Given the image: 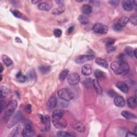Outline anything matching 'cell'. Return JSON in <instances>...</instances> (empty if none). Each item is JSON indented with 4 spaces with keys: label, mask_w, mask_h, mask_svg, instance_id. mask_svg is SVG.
I'll use <instances>...</instances> for the list:
<instances>
[{
    "label": "cell",
    "mask_w": 137,
    "mask_h": 137,
    "mask_svg": "<svg viewBox=\"0 0 137 137\" xmlns=\"http://www.w3.org/2000/svg\"><path fill=\"white\" fill-rule=\"evenodd\" d=\"M3 70V67L2 65V64H1V72H2Z\"/></svg>",
    "instance_id": "db71d44e"
},
{
    "label": "cell",
    "mask_w": 137,
    "mask_h": 137,
    "mask_svg": "<svg viewBox=\"0 0 137 137\" xmlns=\"http://www.w3.org/2000/svg\"><path fill=\"white\" fill-rule=\"evenodd\" d=\"M93 30L94 32L101 34H105L108 32V27L101 23L97 22L94 25Z\"/></svg>",
    "instance_id": "277c9868"
},
{
    "label": "cell",
    "mask_w": 137,
    "mask_h": 137,
    "mask_svg": "<svg viewBox=\"0 0 137 137\" xmlns=\"http://www.w3.org/2000/svg\"><path fill=\"white\" fill-rule=\"evenodd\" d=\"M22 118V114L19 112H17L14 114L13 116L11 117L9 121H8L7 126L8 127H11L14 125H16L17 123H19L20 120H21Z\"/></svg>",
    "instance_id": "5b68a950"
},
{
    "label": "cell",
    "mask_w": 137,
    "mask_h": 137,
    "mask_svg": "<svg viewBox=\"0 0 137 137\" xmlns=\"http://www.w3.org/2000/svg\"><path fill=\"white\" fill-rule=\"evenodd\" d=\"M54 34L56 37H59L60 36H61V35L62 34V30L60 29H58V28L55 29L54 31Z\"/></svg>",
    "instance_id": "b9f144b4"
},
{
    "label": "cell",
    "mask_w": 137,
    "mask_h": 137,
    "mask_svg": "<svg viewBox=\"0 0 137 137\" xmlns=\"http://www.w3.org/2000/svg\"><path fill=\"white\" fill-rule=\"evenodd\" d=\"M17 105L18 104L16 101L12 100L6 105L4 113V116L6 119H8L12 116L14 111L17 108Z\"/></svg>",
    "instance_id": "3957f363"
},
{
    "label": "cell",
    "mask_w": 137,
    "mask_h": 137,
    "mask_svg": "<svg viewBox=\"0 0 137 137\" xmlns=\"http://www.w3.org/2000/svg\"><path fill=\"white\" fill-rule=\"evenodd\" d=\"M78 19L79 22L82 25H86L89 22V19L85 14L80 15Z\"/></svg>",
    "instance_id": "484cf974"
},
{
    "label": "cell",
    "mask_w": 137,
    "mask_h": 137,
    "mask_svg": "<svg viewBox=\"0 0 137 137\" xmlns=\"http://www.w3.org/2000/svg\"><path fill=\"white\" fill-rule=\"evenodd\" d=\"M124 51L126 54L130 57H133L134 56V50L130 46L126 47L124 49Z\"/></svg>",
    "instance_id": "836d02e7"
},
{
    "label": "cell",
    "mask_w": 137,
    "mask_h": 137,
    "mask_svg": "<svg viewBox=\"0 0 137 137\" xmlns=\"http://www.w3.org/2000/svg\"><path fill=\"white\" fill-rule=\"evenodd\" d=\"M114 104L118 107L122 108L125 104V101L123 96H117L114 98Z\"/></svg>",
    "instance_id": "4fadbf2b"
},
{
    "label": "cell",
    "mask_w": 137,
    "mask_h": 137,
    "mask_svg": "<svg viewBox=\"0 0 137 137\" xmlns=\"http://www.w3.org/2000/svg\"><path fill=\"white\" fill-rule=\"evenodd\" d=\"M113 29L114 30H115V31H120L122 30L123 28H121L117 23H116L115 25H113Z\"/></svg>",
    "instance_id": "ee69618b"
},
{
    "label": "cell",
    "mask_w": 137,
    "mask_h": 137,
    "mask_svg": "<svg viewBox=\"0 0 137 137\" xmlns=\"http://www.w3.org/2000/svg\"><path fill=\"white\" fill-rule=\"evenodd\" d=\"M15 41H16L18 43H21L22 42L21 40L20 39L19 37H16V38H15Z\"/></svg>",
    "instance_id": "f907efd6"
},
{
    "label": "cell",
    "mask_w": 137,
    "mask_h": 137,
    "mask_svg": "<svg viewBox=\"0 0 137 137\" xmlns=\"http://www.w3.org/2000/svg\"><path fill=\"white\" fill-rule=\"evenodd\" d=\"M39 70L42 74H47L50 71L51 67L48 65H42L39 67Z\"/></svg>",
    "instance_id": "f1b7e54d"
},
{
    "label": "cell",
    "mask_w": 137,
    "mask_h": 137,
    "mask_svg": "<svg viewBox=\"0 0 137 137\" xmlns=\"http://www.w3.org/2000/svg\"><path fill=\"white\" fill-rule=\"evenodd\" d=\"M129 21H130L131 24L136 25L137 24V17L136 14H134L133 16L131 17V18L129 19Z\"/></svg>",
    "instance_id": "60d3db41"
},
{
    "label": "cell",
    "mask_w": 137,
    "mask_h": 137,
    "mask_svg": "<svg viewBox=\"0 0 137 137\" xmlns=\"http://www.w3.org/2000/svg\"><path fill=\"white\" fill-rule=\"evenodd\" d=\"M22 135L24 137H31L35 135V133L32 128L31 125L29 124L25 125V127L22 131Z\"/></svg>",
    "instance_id": "ba28073f"
},
{
    "label": "cell",
    "mask_w": 137,
    "mask_h": 137,
    "mask_svg": "<svg viewBox=\"0 0 137 137\" xmlns=\"http://www.w3.org/2000/svg\"><path fill=\"white\" fill-rule=\"evenodd\" d=\"M56 136L59 137H68V136H75V135H73L72 134H71L70 133H68L66 131H59L57 132Z\"/></svg>",
    "instance_id": "f546056e"
},
{
    "label": "cell",
    "mask_w": 137,
    "mask_h": 137,
    "mask_svg": "<svg viewBox=\"0 0 137 137\" xmlns=\"http://www.w3.org/2000/svg\"><path fill=\"white\" fill-rule=\"evenodd\" d=\"M81 72L84 75L88 76L92 72V67L89 64H85L82 66Z\"/></svg>",
    "instance_id": "e0dca14e"
},
{
    "label": "cell",
    "mask_w": 137,
    "mask_h": 137,
    "mask_svg": "<svg viewBox=\"0 0 137 137\" xmlns=\"http://www.w3.org/2000/svg\"><path fill=\"white\" fill-rule=\"evenodd\" d=\"M56 3L59 5V6H63L64 1H61V0H58V1H56Z\"/></svg>",
    "instance_id": "c3c4849f"
},
{
    "label": "cell",
    "mask_w": 137,
    "mask_h": 137,
    "mask_svg": "<svg viewBox=\"0 0 137 137\" xmlns=\"http://www.w3.org/2000/svg\"><path fill=\"white\" fill-rule=\"evenodd\" d=\"M106 52L108 53H111L115 51L116 50V47L113 46V45H106Z\"/></svg>",
    "instance_id": "ab89813d"
},
{
    "label": "cell",
    "mask_w": 137,
    "mask_h": 137,
    "mask_svg": "<svg viewBox=\"0 0 137 137\" xmlns=\"http://www.w3.org/2000/svg\"><path fill=\"white\" fill-rule=\"evenodd\" d=\"M109 3L110 4L112 5V6H117L119 5V3H120V1H117V0H115V1H109Z\"/></svg>",
    "instance_id": "7bdbcfd3"
},
{
    "label": "cell",
    "mask_w": 137,
    "mask_h": 137,
    "mask_svg": "<svg viewBox=\"0 0 137 137\" xmlns=\"http://www.w3.org/2000/svg\"><path fill=\"white\" fill-rule=\"evenodd\" d=\"M127 103L128 106L131 109H135L136 107V97H130L128 98L127 100Z\"/></svg>",
    "instance_id": "d6986e66"
},
{
    "label": "cell",
    "mask_w": 137,
    "mask_h": 137,
    "mask_svg": "<svg viewBox=\"0 0 137 137\" xmlns=\"http://www.w3.org/2000/svg\"><path fill=\"white\" fill-rule=\"evenodd\" d=\"M93 82V86H94L96 93L98 94H102V89L101 88V87L100 86L99 83H98V81L95 79L94 80H93L92 81Z\"/></svg>",
    "instance_id": "7402d4cb"
},
{
    "label": "cell",
    "mask_w": 137,
    "mask_h": 137,
    "mask_svg": "<svg viewBox=\"0 0 137 137\" xmlns=\"http://www.w3.org/2000/svg\"><path fill=\"white\" fill-rule=\"evenodd\" d=\"M111 68L117 75H122V70H121V63L119 61L113 62L111 64Z\"/></svg>",
    "instance_id": "9c48e42d"
},
{
    "label": "cell",
    "mask_w": 137,
    "mask_h": 137,
    "mask_svg": "<svg viewBox=\"0 0 137 137\" xmlns=\"http://www.w3.org/2000/svg\"><path fill=\"white\" fill-rule=\"evenodd\" d=\"M92 81V79L89 78L86 79L83 81V84L87 88H90L91 86L93 85Z\"/></svg>",
    "instance_id": "d590c367"
},
{
    "label": "cell",
    "mask_w": 137,
    "mask_h": 137,
    "mask_svg": "<svg viewBox=\"0 0 137 137\" xmlns=\"http://www.w3.org/2000/svg\"><path fill=\"white\" fill-rule=\"evenodd\" d=\"M95 56L93 55H79L77 57H76L75 59V62L78 64H82L84 63L89 60H91L94 58Z\"/></svg>",
    "instance_id": "52a82bcc"
},
{
    "label": "cell",
    "mask_w": 137,
    "mask_h": 137,
    "mask_svg": "<svg viewBox=\"0 0 137 137\" xmlns=\"http://www.w3.org/2000/svg\"><path fill=\"white\" fill-rule=\"evenodd\" d=\"M65 11V7L63 6H58L57 8L53 9L51 11V13L54 15H58L62 13Z\"/></svg>",
    "instance_id": "4316f807"
},
{
    "label": "cell",
    "mask_w": 137,
    "mask_h": 137,
    "mask_svg": "<svg viewBox=\"0 0 137 137\" xmlns=\"http://www.w3.org/2000/svg\"><path fill=\"white\" fill-rule=\"evenodd\" d=\"M116 87L122 92L123 93H126L128 92V87L126 83L123 81H118L116 83Z\"/></svg>",
    "instance_id": "2e32d148"
},
{
    "label": "cell",
    "mask_w": 137,
    "mask_h": 137,
    "mask_svg": "<svg viewBox=\"0 0 137 137\" xmlns=\"http://www.w3.org/2000/svg\"><path fill=\"white\" fill-rule=\"evenodd\" d=\"M115 39H113V38L111 37H108L106 38V39L104 40V43L106 45H111L114 44V43L115 42Z\"/></svg>",
    "instance_id": "8d00e7d4"
},
{
    "label": "cell",
    "mask_w": 137,
    "mask_h": 137,
    "mask_svg": "<svg viewBox=\"0 0 137 137\" xmlns=\"http://www.w3.org/2000/svg\"><path fill=\"white\" fill-rule=\"evenodd\" d=\"M134 56L136 58V48L134 50Z\"/></svg>",
    "instance_id": "f5cc1de1"
},
{
    "label": "cell",
    "mask_w": 137,
    "mask_h": 137,
    "mask_svg": "<svg viewBox=\"0 0 137 137\" xmlns=\"http://www.w3.org/2000/svg\"><path fill=\"white\" fill-rule=\"evenodd\" d=\"M64 112L62 109H56L52 113V123L54 127L59 130L65 128L67 126V121L63 117Z\"/></svg>",
    "instance_id": "6da1fadb"
},
{
    "label": "cell",
    "mask_w": 137,
    "mask_h": 137,
    "mask_svg": "<svg viewBox=\"0 0 137 137\" xmlns=\"http://www.w3.org/2000/svg\"><path fill=\"white\" fill-rule=\"evenodd\" d=\"M128 21H129V19L128 18V17H127L125 16H123L120 18V19L118 20V21L116 22V23L120 27H121V28H123L125 26H126Z\"/></svg>",
    "instance_id": "ac0fdd59"
},
{
    "label": "cell",
    "mask_w": 137,
    "mask_h": 137,
    "mask_svg": "<svg viewBox=\"0 0 137 137\" xmlns=\"http://www.w3.org/2000/svg\"><path fill=\"white\" fill-rule=\"evenodd\" d=\"M26 111L28 113H31L32 112V106L31 104H28L25 108Z\"/></svg>",
    "instance_id": "f6af8a7d"
},
{
    "label": "cell",
    "mask_w": 137,
    "mask_h": 137,
    "mask_svg": "<svg viewBox=\"0 0 137 137\" xmlns=\"http://www.w3.org/2000/svg\"><path fill=\"white\" fill-rule=\"evenodd\" d=\"M58 96L59 98L64 101H68L74 98V94L72 91L67 88H62L58 90Z\"/></svg>",
    "instance_id": "7a4b0ae2"
},
{
    "label": "cell",
    "mask_w": 137,
    "mask_h": 137,
    "mask_svg": "<svg viewBox=\"0 0 137 137\" xmlns=\"http://www.w3.org/2000/svg\"><path fill=\"white\" fill-rule=\"evenodd\" d=\"M81 10L84 14H89L90 13H92L93 9L91 5L88 4H84L81 6Z\"/></svg>",
    "instance_id": "44dd1931"
},
{
    "label": "cell",
    "mask_w": 137,
    "mask_h": 137,
    "mask_svg": "<svg viewBox=\"0 0 137 137\" xmlns=\"http://www.w3.org/2000/svg\"><path fill=\"white\" fill-rule=\"evenodd\" d=\"M57 98L55 96H51L47 102V108L49 110L55 108L57 105Z\"/></svg>",
    "instance_id": "5bb4252c"
},
{
    "label": "cell",
    "mask_w": 137,
    "mask_h": 137,
    "mask_svg": "<svg viewBox=\"0 0 137 137\" xmlns=\"http://www.w3.org/2000/svg\"><path fill=\"white\" fill-rule=\"evenodd\" d=\"M109 95L111 97H115L117 96V93L115 92H114V91L112 90H110L109 91Z\"/></svg>",
    "instance_id": "bcb514c9"
},
{
    "label": "cell",
    "mask_w": 137,
    "mask_h": 137,
    "mask_svg": "<svg viewBox=\"0 0 137 137\" xmlns=\"http://www.w3.org/2000/svg\"><path fill=\"white\" fill-rule=\"evenodd\" d=\"M38 8L39 10L44 11H48L51 10L52 7V3L50 1L43 2L38 4Z\"/></svg>",
    "instance_id": "8fae6325"
},
{
    "label": "cell",
    "mask_w": 137,
    "mask_h": 137,
    "mask_svg": "<svg viewBox=\"0 0 137 137\" xmlns=\"http://www.w3.org/2000/svg\"><path fill=\"white\" fill-rule=\"evenodd\" d=\"M27 78L30 80H34L36 78V73L33 69L30 70L27 74Z\"/></svg>",
    "instance_id": "e575fe53"
},
{
    "label": "cell",
    "mask_w": 137,
    "mask_h": 137,
    "mask_svg": "<svg viewBox=\"0 0 137 137\" xmlns=\"http://www.w3.org/2000/svg\"><path fill=\"white\" fill-rule=\"evenodd\" d=\"M120 62V61H119ZM121 70H122V75L127 74L130 71V66L125 61H121Z\"/></svg>",
    "instance_id": "603a6c76"
},
{
    "label": "cell",
    "mask_w": 137,
    "mask_h": 137,
    "mask_svg": "<svg viewBox=\"0 0 137 137\" xmlns=\"http://www.w3.org/2000/svg\"><path fill=\"white\" fill-rule=\"evenodd\" d=\"M42 123L45 125L43 131H48L50 128V118L49 115H40L39 116Z\"/></svg>",
    "instance_id": "30bf717a"
},
{
    "label": "cell",
    "mask_w": 137,
    "mask_h": 137,
    "mask_svg": "<svg viewBox=\"0 0 137 137\" xmlns=\"http://www.w3.org/2000/svg\"><path fill=\"white\" fill-rule=\"evenodd\" d=\"M94 75L95 77H96V79H97L98 81L103 80L106 77L105 73L100 70H96L94 72Z\"/></svg>",
    "instance_id": "ffe728a7"
},
{
    "label": "cell",
    "mask_w": 137,
    "mask_h": 137,
    "mask_svg": "<svg viewBox=\"0 0 137 137\" xmlns=\"http://www.w3.org/2000/svg\"><path fill=\"white\" fill-rule=\"evenodd\" d=\"M12 14L14 15V16H15L17 18H20V19H22L26 20V17L24 16L23 14H22L20 12H19L18 10H13L12 11Z\"/></svg>",
    "instance_id": "d6a6232c"
},
{
    "label": "cell",
    "mask_w": 137,
    "mask_h": 137,
    "mask_svg": "<svg viewBox=\"0 0 137 137\" xmlns=\"http://www.w3.org/2000/svg\"><path fill=\"white\" fill-rule=\"evenodd\" d=\"M74 26H71L69 28H68V30H67V32L68 34H71L74 30Z\"/></svg>",
    "instance_id": "681fc988"
},
{
    "label": "cell",
    "mask_w": 137,
    "mask_h": 137,
    "mask_svg": "<svg viewBox=\"0 0 137 137\" xmlns=\"http://www.w3.org/2000/svg\"><path fill=\"white\" fill-rule=\"evenodd\" d=\"M41 1H35V0H34V1H32V3H33V4H37V3H40V2Z\"/></svg>",
    "instance_id": "816d5d0a"
},
{
    "label": "cell",
    "mask_w": 137,
    "mask_h": 137,
    "mask_svg": "<svg viewBox=\"0 0 137 137\" xmlns=\"http://www.w3.org/2000/svg\"><path fill=\"white\" fill-rule=\"evenodd\" d=\"M1 99L3 98V97L6 96L9 93V89L3 86H1Z\"/></svg>",
    "instance_id": "74e56055"
},
{
    "label": "cell",
    "mask_w": 137,
    "mask_h": 137,
    "mask_svg": "<svg viewBox=\"0 0 137 137\" xmlns=\"http://www.w3.org/2000/svg\"><path fill=\"white\" fill-rule=\"evenodd\" d=\"M20 127L17 126L13 128V130L11 132V136H18L20 133Z\"/></svg>",
    "instance_id": "f35d334b"
},
{
    "label": "cell",
    "mask_w": 137,
    "mask_h": 137,
    "mask_svg": "<svg viewBox=\"0 0 137 137\" xmlns=\"http://www.w3.org/2000/svg\"><path fill=\"white\" fill-rule=\"evenodd\" d=\"M137 130V127L136 126V127H135V130H134V131H135V133H134L136 134V132H137V130Z\"/></svg>",
    "instance_id": "11a10c76"
},
{
    "label": "cell",
    "mask_w": 137,
    "mask_h": 137,
    "mask_svg": "<svg viewBox=\"0 0 137 137\" xmlns=\"http://www.w3.org/2000/svg\"><path fill=\"white\" fill-rule=\"evenodd\" d=\"M95 62L98 65L100 66L104 67V68H107L108 66V64L107 61L104 59H103L100 57H97L95 59Z\"/></svg>",
    "instance_id": "cb8c5ba5"
},
{
    "label": "cell",
    "mask_w": 137,
    "mask_h": 137,
    "mask_svg": "<svg viewBox=\"0 0 137 137\" xmlns=\"http://www.w3.org/2000/svg\"><path fill=\"white\" fill-rule=\"evenodd\" d=\"M68 70H67V69H65L64 70H63L60 73V74H59V79L61 81H63L65 79V78L67 77V75L68 74Z\"/></svg>",
    "instance_id": "4dcf8cb0"
},
{
    "label": "cell",
    "mask_w": 137,
    "mask_h": 137,
    "mask_svg": "<svg viewBox=\"0 0 137 137\" xmlns=\"http://www.w3.org/2000/svg\"><path fill=\"white\" fill-rule=\"evenodd\" d=\"M72 127L78 132L82 133L86 131V127L80 121H75L71 124Z\"/></svg>",
    "instance_id": "7c38bea8"
},
{
    "label": "cell",
    "mask_w": 137,
    "mask_h": 137,
    "mask_svg": "<svg viewBox=\"0 0 137 137\" xmlns=\"http://www.w3.org/2000/svg\"><path fill=\"white\" fill-rule=\"evenodd\" d=\"M16 78L17 80L20 82H24L27 80V77L25 75L22 74L20 72H19L17 75H16Z\"/></svg>",
    "instance_id": "1f68e13d"
},
{
    "label": "cell",
    "mask_w": 137,
    "mask_h": 137,
    "mask_svg": "<svg viewBox=\"0 0 137 137\" xmlns=\"http://www.w3.org/2000/svg\"><path fill=\"white\" fill-rule=\"evenodd\" d=\"M2 59H3V61L4 63L7 66H10L11 65H12L13 64V61L12 60V59L9 56H7L6 55H3Z\"/></svg>",
    "instance_id": "83f0119b"
},
{
    "label": "cell",
    "mask_w": 137,
    "mask_h": 137,
    "mask_svg": "<svg viewBox=\"0 0 137 137\" xmlns=\"http://www.w3.org/2000/svg\"><path fill=\"white\" fill-rule=\"evenodd\" d=\"M121 115H122L124 118L127 119H131L136 118V116L133 113H131L128 111H123L121 112Z\"/></svg>",
    "instance_id": "d4e9b609"
},
{
    "label": "cell",
    "mask_w": 137,
    "mask_h": 137,
    "mask_svg": "<svg viewBox=\"0 0 137 137\" xmlns=\"http://www.w3.org/2000/svg\"><path fill=\"white\" fill-rule=\"evenodd\" d=\"M137 135L135 133H133L132 132H128L127 133L126 135V137H133V136H136Z\"/></svg>",
    "instance_id": "7dc6e473"
},
{
    "label": "cell",
    "mask_w": 137,
    "mask_h": 137,
    "mask_svg": "<svg viewBox=\"0 0 137 137\" xmlns=\"http://www.w3.org/2000/svg\"><path fill=\"white\" fill-rule=\"evenodd\" d=\"M122 6L123 9L127 11H131L134 8L133 1L130 0H125L122 2Z\"/></svg>",
    "instance_id": "9a60e30c"
},
{
    "label": "cell",
    "mask_w": 137,
    "mask_h": 137,
    "mask_svg": "<svg viewBox=\"0 0 137 137\" xmlns=\"http://www.w3.org/2000/svg\"><path fill=\"white\" fill-rule=\"evenodd\" d=\"M67 81L68 84L70 85H76L80 81V76L78 73L70 74L67 77Z\"/></svg>",
    "instance_id": "8992f818"
}]
</instances>
